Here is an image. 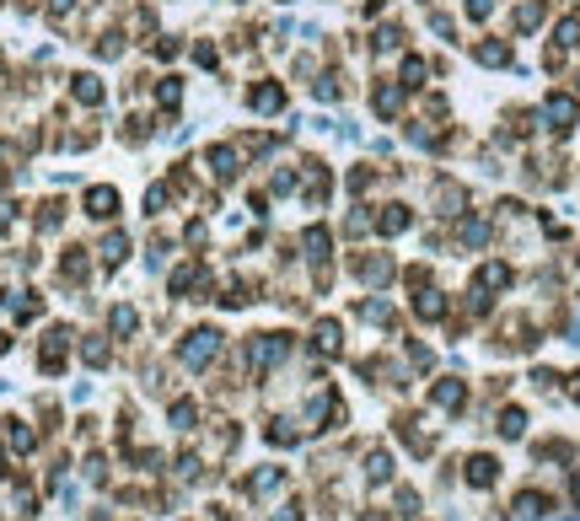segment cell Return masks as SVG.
Listing matches in <instances>:
<instances>
[{"mask_svg":"<svg viewBox=\"0 0 580 521\" xmlns=\"http://www.w3.org/2000/svg\"><path fill=\"white\" fill-rule=\"evenodd\" d=\"M253 108H279V86H258V92H253Z\"/></svg>","mask_w":580,"mask_h":521,"instance_id":"cell-8","label":"cell"},{"mask_svg":"<svg viewBox=\"0 0 580 521\" xmlns=\"http://www.w3.org/2000/svg\"><path fill=\"white\" fill-rule=\"evenodd\" d=\"M516 510H521V516H543V495H521Z\"/></svg>","mask_w":580,"mask_h":521,"instance_id":"cell-10","label":"cell"},{"mask_svg":"<svg viewBox=\"0 0 580 521\" xmlns=\"http://www.w3.org/2000/svg\"><path fill=\"white\" fill-rule=\"evenodd\" d=\"M113 328H119V333H129V328H134V312H129V306H124V312H113Z\"/></svg>","mask_w":580,"mask_h":521,"instance_id":"cell-15","label":"cell"},{"mask_svg":"<svg viewBox=\"0 0 580 521\" xmlns=\"http://www.w3.org/2000/svg\"><path fill=\"white\" fill-rule=\"evenodd\" d=\"M11 446H16V451L33 446V430H27V424H11Z\"/></svg>","mask_w":580,"mask_h":521,"instance_id":"cell-12","label":"cell"},{"mask_svg":"<svg viewBox=\"0 0 580 521\" xmlns=\"http://www.w3.org/2000/svg\"><path fill=\"white\" fill-rule=\"evenodd\" d=\"M75 92H81V102H97V97H102V92H97V81H92V75H81V86H75Z\"/></svg>","mask_w":580,"mask_h":521,"instance_id":"cell-13","label":"cell"},{"mask_svg":"<svg viewBox=\"0 0 580 521\" xmlns=\"http://www.w3.org/2000/svg\"><path fill=\"white\" fill-rule=\"evenodd\" d=\"M113 205H119V194H113V188H92V194H86V210H92L97 220H108Z\"/></svg>","mask_w":580,"mask_h":521,"instance_id":"cell-4","label":"cell"},{"mask_svg":"<svg viewBox=\"0 0 580 521\" xmlns=\"http://www.w3.org/2000/svg\"><path fill=\"white\" fill-rule=\"evenodd\" d=\"M521 430H527V414H521V409H510L505 419H500V436H521Z\"/></svg>","mask_w":580,"mask_h":521,"instance_id":"cell-6","label":"cell"},{"mask_svg":"<svg viewBox=\"0 0 580 521\" xmlns=\"http://www.w3.org/2000/svg\"><path fill=\"white\" fill-rule=\"evenodd\" d=\"M285 350H290V339H279V333H264V339L247 350V365H253V371H264V365H269V360H279Z\"/></svg>","mask_w":580,"mask_h":521,"instance_id":"cell-2","label":"cell"},{"mask_svg":"<svg viewBox=\"0 0 580 521\" xmlns=\"http://www.w3.org/2000/svg\"><path fill=\"white\" fill-rule=\"evenodd\" d=\"M435 398L446 403V409H457V403H462V387H457V382H441V387H435Z\"/></svg>","mask_w":580,"mask_h":521,"instance_id":"cell-9","label":"cell"},{"mask_svg":"<svg viewBox=\"0 0 580 521\" xmlns=\"http://www.w3.org/2000/svg\"><path fill=\"white\" fill-rule=\"evenodd\" d=\"M317 344H323V350H338V328L323 323V328H317Z\"/></svg>","mask_w":580,"mask_h":521,"instance_id":"cell-11","label":"cell"},{"mask_svg":"<svg viewBox=\"0 0 580 521\" xmlns=\"http://www.w3.org/2000/svg\"><path fill=\"white\" fill-rule=\"evenodd\" d=\"M575 398H580V376H575Z\"/></svg>","mask_w":580,"mask_h":521,"instance_id":"cell-17","label":"cell"},{"mask_svg":"<svg viewBox=\"0 0 580 521\" xmlns=\"http://www.w3.org/2000/svg\"><path fill=\"white\" fill-rule=\"evenodd\" d=\"M215 355H220V333L215 328H199V333L183 344V360L188 365H205V360H215Z\"/></svg>","mask_w":580,"mask_h":521,"instance_id":"cell-1","label":"cell"},{"mask_svg":"<svg viewBox=\"0 0 580 521\" xmlns=\"http://www.w3.org/2000/svg\"><path fill=\"white\" fill-rule=\"evenodd\" d=\"M274 484H279V468H264V473H258V478H253L247 489H253V495H269Z\"/></svg>","mask_w":580,"mask_h":521,"instance_id":"cell-7","label":"cell"},{"mask_svg":"<svg viewBox=\"0 0 580 521\" xmlns=\"http://www.w3.org/2000/svg\"><path fill=\"white\" fill-rule=\"evenodd\" d=\"M172 424H183V430H188V424H193V403H178V409H172Z\"/></svg>","mask_w":580,"mask_h":521,"instance_id":"cell-14","label":"cell"},{"mask_svg":"<svg viewBox=\"0 0 580 521\" xmlns=\"http://www.w3.org/2000/svg\"><path fill=\"white\" fill-rule=\"evenodd\" d=\"M548 119H554V129H575L580 108H575L569 97H554V102H548Z\"/></svg>","mask_w":580,"mask_h":521,"instance_id":"cell-3","label":"cell"},{"mask_svg":"<svg viewBox=\"0 0 580 521\" xmlns=\"http://www.w3.org/2000/svg\"><path fill=\"white\" fill-rule=\"evenodd\" d=\"M468 484H478V489L495 484V457H473L468 462Z\"/></svg>","mask_w":580,"mask_h":521,"instance_id":"cell-5","label":"cell"},{"mask_svg":"<svg viewBox=\"0 0 580 521\" xmlns=\"http://www.w3.org/2000/svg\"><path fill=\"white\" fill-rule=\"evenodd\" d=\"M489 6H495V0H468V11H473V16H489Z\"/></svg>","mask_w":580,"mask_h":521,"instance_id":"cell-16","label":"cell"}]
</instances>
